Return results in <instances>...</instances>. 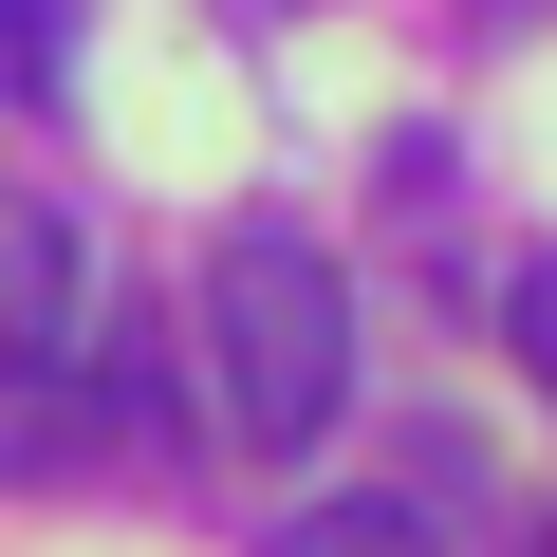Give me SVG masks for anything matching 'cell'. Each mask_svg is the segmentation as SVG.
<instances>
[{"label": "cell", "instance_id": "cell-1", "mask_svg": "<svg viewBox=\"0 0 557 557\" xmlns=\"http://www.w3.org/2000/svg\"><path fill=\"white\" fill-rule=\"evenodd\" d=\"M354 391V278L298 223H223L205 242V409L242 465H298Z\"/></svg>", "mask_w": 557, "mask_h": 557}, {"label": "cell", "instance_id": "cell-6", "mask_svg": "<svg viewBox=\"0 0 557 557\" xmlns=\"http://www.w3.org/2000/svg\"><path fill=\"white\" fill-rule=\"evenodd\" d=\"M520 557H557V539H520Z\"/></svg>", "mask_w": 557, "mask_h": 557}, {"label": "cell", "instance_id": "cell-5", "mask_svg": "<svg viewBox=\"0 0 557 557\" xmlns=\"http://www.w3.org/2000/svg\"><path fill=\"white\" fill-rule=\"evenodd\" d=\"M502 335H520V372L557 391V260H520V298H502Z\"/></svg>", "mask_w": 557, "mask_h": 557}, {"label": "cell", "instance_id": "cell-4", "mask_svg": "<svg viewBox=\"0 0 557 557\" xmlns=\"http://www.w3.org/2000/svg\"><path fill=\"white\" fill-rule=\"evenodd\" d=\"M0 94H57V0H0Z\"/></svg>", "mask_w": 557, "mask_h": 557}, {"label": "cell", "instance_id": "cell-3", "mask_svg": "<svg viewBox=\"0 0 557 557\" xmlns=\"http://www.w3.org/2000/svg\"><path fill=\"white\" fill-rule=\"evenodd\" d=\"M278 557H446L409 502H317V520H278Z\"/></svg>", "mask_w": 557, "mask_h": 557}, {"label": "cell", "instance_id": "cell-2", "mask_svg": "<svg viewBox=\"0 0 557 557\" xmlns=\"http://www.w3.org/2000/svg\"><path fill=\"white\" fill-rule=\"evenodd\" d=\"M94 354V278H75V223L0 186V372H57Z\"/></svg>", "mask_w": 557, "mask_h": 557}]
</instances>
